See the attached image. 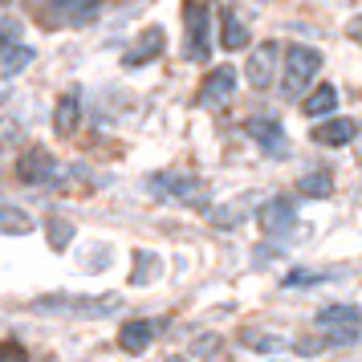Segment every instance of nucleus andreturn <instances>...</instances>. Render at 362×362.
<instances>
[{
	"mask_svg": "<svg viewBox=\"0 0 362 362\" xmlns=\"http://www.w3.org/2000/svg\"><path fill=\"white\" fill-rule=\"evenodd\" d=\"M159 41H163V29H147V33H143V49L127 53V66H147L151 57L159 53Z\"/></svg>",
	"mask_w": 362,
	"mask_h": 362,
	"instance_id": "obj_19",
	"label": "nucleus"
},
{
	"mask_svg": "<svg viewBox=\"0 0 362 362\" xmlns=\"http://www.w3.org/2000/svg\"><path fill=\"white\" fill-rule=\"evenodd\" d=\"M317 326L329 329V342L334 346H350V342L362 338V310L358 305H346V301L322 305V310H317Z\"/></svg>",
	"mask_w": 362,
	"mask_h": 362,
	"instance_id": "obj_1",
	"label": "nucleus"
},
{
	"mask_svg": "<svg viewBox=\"0 0 362 362\" xmlns=\"http://www.w3.org/2000/svg\"><path fill=\"white\" fill-rule=\"evenodd\" d=\"M53 127H57V134H74V127H78V98L74 94H66V98L57 102Z\"/></svg>",
	"mask_w": 362,
	"mask_h": 362,
	"instance_id": "obj_18",
	"label": "nucleus"
},
{
	"mask_svg": "<svg viewBox=\"0 0 362 362\" xmlns=\"http://www.w3.org/2000/svg\"><path fill=\"white\" fill-rule=\"evenodd\" d=\"M29 62H33V49H29V45H17V41H8V45L0 49V78H17Z\"/></svg>",
	"mask_w": 362,
	"mask_h": 362,
	"instance_id": "obj_15",
	"label": "nucleus"
},
{
	"mask_svg": "<svg viewBox=\"0 0 362 362\" xmlns=\"http://www.w3.org/2000/svg\"><path fill=\"white\" fill-rule=\"evenodd\" d=\"M37 224L33 216L25 212V208H17V204H0V236H29Z\"/></svg>",
	"mask_w": 362,
	"mask_h": 362,
	"instance_id": "obj_13",
	"label": "nucleus"
},
{
	"mask_svg": "<svg viewBox=\"0 0 362 362\" xmlns=\"http://www.w3.org/2000/svg\"><path fill=\"white\" fill-rule=\"evenodd\" d=\"M49 236H53V248H66V236H74V228H66V224H57V220H53Z\"/></svg>",
	"mask_w": 362,
	"mask_h": 362,
	"instance_id": "obj_23",
	"label": "nucleus"
},
{
	"mask_svg": "<svg viewBox=\"0 0 362 362\" xmlns=\"http://www.w3.org/2000/svg\"><path fill=\"white\" fill-rule=\"evenodd\" d=\"M151 338H155L151 322H127V326L118 329V346H122L127 354H143L151 346Z\"/></svg>",
	"mask_w": 362,
	"mask_h": 362,
	"instance_id": "obj_14",
	"label": "nucleus"
},
{
	"mask_svg": "<svg viewBox=\"0 0 362 362\" xmlns=\"http://www.w3.org/2000/svg\"><path fill=\"white\" fill-rule=\"evenodd\" d=\"M334 106H338V90H334L329 82H317L310 94H305V102H301L305 118H326Z\"/></svg>",
	"mask_w": 362,
	"mask_h": 362,
	"instance_id": "obj_12",
	"label": "nucleus"
},
{
	"mask_svg": "<svg viewBox=\"0 0 362 362\" xmlns=\"http://www.w3.org/2000/svg\"><path fill=\"white\" fill-rule=\"evenodd\" d=\"M354 122L350 118H329L322 122L317 131H313V143H322V147H346V143H354Z\"/></svg>",
	"mask_w": 362,
	"mask_h": 362,
	"instance_id": "obj_10",
	"label": "nucleus"
},
{
	"mask_svg": "<svg viewBox=\"0 0 362 362\" xmlns=\"http://www.w3.org/2000/svg\"><path fill=\"white\" fill-rule=\"evenodd\" d=\"M41 310H78V313H115L118 297H41Z\"/></svg>",
	"mask_w": 362,
	"mask_h": 362,
	"instance_id": "obj_8",
	"label": "nucleus"
},
{
	"mask_svg": "<svg viewBox=\"0 0 362 362\" xmlns=\"http://www.w3.org/2000/svg\"><path fill=\"white\" fill-rule=\"evenodd\" d=\"M245 131L261 143V147H269V151H281V143H285V131H281V122L273 115L264 118V115H257V118H248L245 122Z\"/></svg>",
	"mask_w": 362,
	"mask_h": 362,
	"instance_id": "obj_11",
	"label": "nucleus"
},
{
	"mask_svg": "<svg viewBox=\"0 0 362 362\" xmlns=\"http://www.w3.org/2000/svg\"><path fill=\"white\" fill-rule=\"evenodd\" d=\"M317 69H322V53L310 49V45H293L289 57H285V94L297 98V94H305L317 78Z\"/></svg>",
	"mask_w": 362,
	"mask_h": 362,
	"instance_id": "obj_2",
	"label": "nucleus"
},
{
	"mask_svg": "<svg viewBox=\"0 0 362 362\" xmlns=\"http://www.w3.org/2000/svg\"><path fill=\"white\" fill-rule=\"evenodd\" d=\"M240 342H245L248 350H281L285 338H281V334H261V329H245V338H240Z\"/></svg>",
	"mask_w": 362,
	"mask_h": 362,
	"instance_id": "obj_20",
	"label": "nucleus"
},
{
	"mask_svg": "<svg viewBox=\"0 0 362 362\" xmlns=\"http://www.w3.org/2000/svg\"><path fill=\"white\" fill-rule=\"evenodd\" d=\"M248 45V25L245 21H240V13H236V8H228V13H224V49H245Z\"/></svg>",
	"mask_w": 362,
	"mask_h": 362,
	"instance_id": "obj_17",
	"label": "nucleus"
},
{
	"mask_svg": "<svg viewBox=\"0 0 362 362\" xmlns=\"http://www.w3.org/2000/svg\"><path fill=\"white\" fill-rule=\"evenodd\" d=\"M29 354H25V346L21 342H4L0 346V362H25Z\"/></svg>",
	"mask_w": 362,
	"mask_h": 362,
	"instance_id": "obj_22",
	"label": "nucleus"
},
{
	"mask_svg": "<svg viewBox=\"0 0 362 362\" xmlns=\"http://www.w3.org/2000/svg\"><path fill=\"white\" fill-rule=\"evenodd\" d=\"M277 41H264V45H257V49L248 53V66H245V78L252 90H269L273 86V78H277Z\"/></svg>",
	"mask_w": 362,
	"mask_h": 362,
	"instance_id": "obj_5",
	"label": "nucleus"
},
{
	"mask_svg": "<svg viewBox=\"0 0 362 362\" xmlns=\"http://www.w3.org/2000/svg\"><path fill=\"white\" fill-rule=\"evenodd\" d=\"M151 192L155 196H167V199L196 204V199H204V180L199 175H183V171H167V175H155L151 180Z\"/></svg>",
	"mask_w": 362,
	"mask_h": 362,
	"instance_id": "obj_6",
	"label": "nucleus"
},
{
	"mask_svg": "<svg viewBox=\"0 0 362 362\" xmlns=\"http://www.w3.org/2000/svg\"><path fill=\"white\" fill-rule=\"evenodd\" d=\"M350 37H362V21H350V29H346Z\"/></svg>",
	"mask_w": 362,
	"mask_h": 362,
	"instance_id": "obj_25",
	"label": "nucleus"
},
{
	"mask_svg": "<svg viewBox=\"0 0 362 362\" xmlns=\"http://www.w3.org/2000/svg\"><path fill=\"white\" fill-rule=\"evenodd\" d=\"M236 69L232 66H216L208 78H204V86H199V106H224V102L236 94Z\"/></svg>",
	"mask_w": 362,
	"mask_h": 362,
	"instance_id": "obj_7",
	"label": "nucleus"
},
{
	"mask_svg": "<svg viewBox=\"0 0 362 362\" xmlns=\"http://www.w3.org/2000/svg\"><path fill=\"white\" fill-rule=\"evenodd\" d=\"M163 362H187V358H183V354H171V358H163Z\"/></svg>",
	"mask_w": 362,
	"mask_h": 362,
	"instance_id": "obj_26",
	"label": "nucleus"
},
{
	"mask_svg": "<svg viewBox=\"0 0 362 362\" xmlns=\"http://www.w3.org/2000/svg\"><path fill=\"white\" fill-rule=\"evenodd\" d=\"M17 175H21V183H29V187H49V183L57 180V159H53L45 147H29L17 159Z\"/></svg>",
	"mask_w": 362,
	"mask_h": 362,
	"instance_id": "obj_4",
	"label": "nucleus"
},
{
	"mask_svg": "<svg viewBox=\"0 0 362 362\" xmlns=\"http://www.w3.org/2000/svg\"><path fill=\"white\" fill-rule=\"evenodd\" d=\"M183 29H187V57L192 62H208V53H212V13L199 0H187Z\"/></svg>",
	"mask_w": 362,
	"mask_h": 362,
	"instance_id": "obj_3",
	"label": "nucleus"
},
{
	"mask_svg": "<svg viewBox=\"0 0 362 362\" xmlns=\"http://www.w3.org/2000/svg\"><path fill=\"white\" fill-rule=\"evenodd\" d=\"M334 192V175L329 171H310V175H301L297 180V196H310V199H322Z\"/></svg>",
	"mask_w": 362,
	"mask_h": 362,
	"instance_id": "obj_16",
	"label": "nucleus"
},
{
	"mask_svg": "<svg viewBox=\"0 0 362 362\" xmlns=\"http://www.w3.org/2000/svg\"><path fill=\"white\" fill-rule=\"evenodd\" d=\"M261 228L264 232H285V228H293V220H297V208L289 204V199H269L261 208Z\"/></svg>",
	"mask_w": 362,
	"mask_h": 362,
	"instance_id": "obj_9",
	"label": "nucleus"
},
{
	"mask_svg": "<svg viewBox=\"0 0 362 362\" xmlns=\"http://www.w3.org/2000/svg\"><path fill=\"white\" fill-rule=\"evenodd\" d=\"M0 37H17V21H0Z\"/></svg>",
	"mask_w": 362,
	"mask_h": 362,
	"instance_id": "obj_24",
	"label": "nucleus"
},
{
	"mask_svg": "<svg viewBox=\"0 0 362 362\" xmlns=\"http://www.w3.org/2000/svg\"><path fill=\"white\" fill-rule=\"evenodd\" d=\"M334 273H313V269H293L289 277H285V289H297V285H322L329 281Z\"/></svg>",
	"mask_w": 362,
	"mask_h": 362,
	"instance_id": "obj_21",
	"label": "nucleus"
}]
</instances>
